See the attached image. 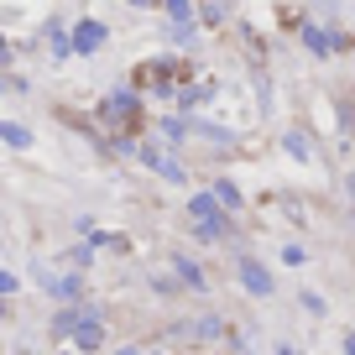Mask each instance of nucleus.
Segmentation results:
<instances>
[{
  "label": "nucleus",
  "instance_id": "9",
  "mask_svg": "<svg viewBox=\"0 0 355 355\" xmlns=\"http://www.w3.org/2000/svg\"><path fill=\"white\" fill-rule=\"evenodd\" d=\"M309 47H313V53H329V37H324L319 26H309Z\"/></svg>",
  "mask_w": 355,
  "mask_h": 355
},
{
  "label": "nucleus",
  "instance_id": "1",
  "mask_svg": "<svg viewBox=\"0 0 355 355\" xmlns=\"http://www.w3.org/2000/svg\"><path fill=\"white\" fill-rule=\"evenodd\" d=\"M189 214H193V230L204 235V241H220L225 230H230V220L220 214V204L209 199V193H199V199H189Z\"/></svg>",
  "mask_w": 355,
  "mask_h": 355
},
{
  "label": "nucleus",
  "instance_id": "6",
  "mask_svg": "<svg viewBox=\"0 0 355 355\" xmlns=\"http://www.w3.org/2000/svg\"><path fill=\"white\" fill-rule=\"evenodd\" d=\"M141 157H146V162H152L157 173L167 178V183H183V167H178V162H173V157H167V152H157V146H146Z\"/></svg>",
  "mask_w": 355,
  "mask_h": 355
},
{
  "label": "nucleus",
  "instance_id": "4",
  "mask_svg": "<svg viewBox=\"0 0 355 355\" xmlns=\"http://www.w3.org/2000/svg\"><path fill=\"white\" fill-rule=\"evenodd\" d=\"M73 345H78V350H100V345H105V329H100V313H89V319L84 324H78V334H73Z\"/></svg>",
  "mask_w": 355,
  "mask_h": 355
},
{
  "label": "nucleus",
  "instance_id": "16",
  "mask_svg": "<svg viewBox=\"0 0 355 355\" xmlns=\"http://www.w3.org/2000/svg\"><path fill=\"white\" fill-rule=\"evenodd\" d=\"M282 355H293V350H282Z\"/></svg>",
  "mask_w": 355,
  "mask_h": 355
},
{
  "label": "nucleus",
  "instance_id": "8",
  "mask_svg": "<svg viewBox=\"0 0 355 355\" xmlns=\"http://www.w3.org/2000/svg\"><path fill=\"white\" fill-rule=\"evenodd\" d=\"M178 272L189 277V288H204V277H199V266H193V261H178Z\"/></svg>",
  "mask_w": 355,
  "mask_h": 355
},
{
  "label": "nucleus",
  "instance_id": "5",
  "mask_svg": "<svg viewBox=\"0 0 355 355\" xmlns=\"http://www.w3.org/2000/svg\"><path fill=\"white\" fill-rule=\"evenodd\" d=\"M105 121H136V94L131 89H121V94L105 100Z\"/></svg>",
  "mask_w": 355,
  "mask_h": 355
},
{
  "label": "nucleus",
  "instance_id": "7",
  "mask_svg": "<svg viewBox=\"0 0 355 355\" xmlns=\"http://www.w3.org/2000/svg\"><path fill=\"white\" fill-rule=\"evenodd\" d=\"M0 136H6L11 146H32V131H26V125H16V121H6V125H0Z\"/></svg>",
  "mask_w": 355,
  "mask_h": 355
},
{
  "label": "nucleus",
  "instance_id": "13",
  "mask_svg": "<svg viewBox=\"0 0 355 355\" xmlns=\"http://www.w3.org/2000/svg\"><path fill=\"white\" fill-rule=\"evenodd\" d=\"M345 350H350V355H355V334H345Z\"/></svg>",
  "mask_w": 355,
  "mask_h": 355
},
{
  "label": "nucleus",
  "instance_id": "11",
  "mask_svg": "<svg viewBox=\"0 0 355 355\" xmlns=\"http://www.w3.org/2000/svg\"><path fill=\"white\" fill-rule=\"evenodd\" d=\"M288 152H293V157H309V141H303V136L293 131V136H288Z\"/></svg>",
  "mask_w": 355,
  "mask_h": 355
},
{
  "label": "nucleus",
  "instance_id": "15",
  "mask_svg": "<svg viewBox=\"0 0 355 355\" xmlns=\"http://www.w3.org/2000/svg\"><path fill=\"white\" fill-rule=\"evenodd\" d=\"M121 355H136V350H121Z\"/></svg>",
  "mask_w": 355,
  "mask_h": 355
},
{
  "label": "nucleus",
  "instance_id": "12",
  "mask_svg": "<svg viewBox=\"0 0 355 355\" xmlns=\"http://www.w3.org/2000/svg\"><path fill=\"white\" fill-rule=\"evenodd\" d=\"M162 6H167L173 16H178V21H189V0H162Z\"/></svg>",
  "mask_w": 355,
  "mask_h": 355
},
{
  "label": "nucleus",
  "instance_id": "10",
  "mask_svg": "<svg viewBox=\"0 0 355 355\" xmlns=\"http://www.w3.org/2000/svg\"><path fill=\"white\" fill-rule=\"evenodd\" d=\"M214 193H220V204H230V209H235V204H241V193H235V183H220V189H214Z\"/></svg>",
  "mask_w": 355,
  "mask_h": 355
},
{
  "label": "nucleus",
  "instance_id": "2",
  "mask_svg": "<svg viewBox=\"0 0 355 355\" xmlns=\"http://www.w3.org/2000/svg\"><path fill=\"white\" fill-rule=\"evenodd\" d=\"M241 282L256 293V298H272V277H266V266H261V261H251V256L241 261Z\"/></svg>",
  "mask_w": 355,
  "mask_h": 355
},
{
  "label": "nucleus",
  "instance_id": "14",
  "mask_svg": "<svg viewBox=\"0 0 355 355\" xmlns=\"http://www.w3.org/2000/svg\"><path fill=\"white\" fill-rule=\"evenodd\" d=\"M131 6H152V0H131Z\"/></svg>",
  "mask_w": 355,
  "mask_h": 355
},
{
  "label": "nucleus",
  "instance_id": "3",
  "mask_svg": "<svg viewBox=\"0 0 355 355\" xmlns=\"http://www.w3.org/2000/svg\"><path fill=\"white\" fill-rule=\"evenodd\" d=\"M100 42H105V26L100 21H78L73 26V53H100Z\"/></svg>",
  "mask_w": 355,
  "mask_h": 355
}]
</instances>
